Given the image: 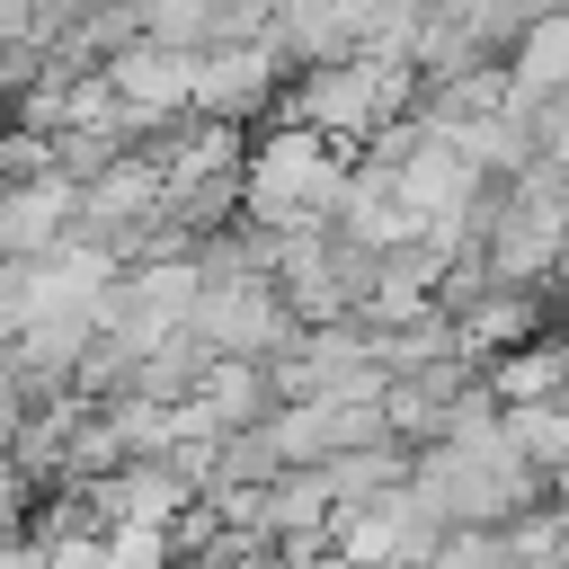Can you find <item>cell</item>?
<instances>
[{
	"mask_svg": "<svg viewBox=\"0 0 569 569\" xmlns=\"http://www.w3.org/2000/svg\"><path fill=\"white\" fill-rule=\"evenodd\" d=\"M0 187H9V169H0Z\"/></svg>",
	"mask_w": 569,
	"mask_h": 569,
	"instance_id": "7",
	"label": "cell"
},
{
	"mask_svg": "<svg viewBox=\"0 0 569 569\" xmlns=\"http://www.w3.org/2000/svg\"><path fill=\"white\" fill-rule=\"evenodd\" d=\"M480 382H489V400H498V409H525V400H569V338L507 347Z\"/></svg>",
	"mask_w": 569,
	"mask_h": 569,
	"instance_id": "6",
	"label": "cell"
},
{
	"mask_svg": "<svg viewBox=\"0 0 569 569\" xmlns=\"http://www.w3.org/2000/svg\"><path fill=\"white\" fill-rule=\"evenodd\" d=\"M507 98L542 107V98H569V9H533L516 27V53H507Z\"/></svg>",
	"mask_w": 569,
	"mask_h": 569,
	"instance_id": "5",
	"label": "cell"
},
{
	"mask_svg": "<svg viewBox=\"0 0 569 569\" xmlns=\"http://www.w3.org/2000/svg\"><path fill=\"white\" fill-rule=\"evenodd\" d=\"M71 213H80V178H62V169L9 178L0 187V258H36V249L71 240Z\"/></svg>",
	"mask_w": 569,
	"mask_h": 569,
	"instance_id": "4",
	"label": "cell"
},
{
	"mask_svg": "<svg viewBox=\"0 0 569 569\" xmlns=\"http://www.w3.org/2000/svg\"><path fill=\"white\" fill-rule=\"evenodd\" d=\"M400 107H409V62L382 53V44H347L329 62H302L293 89H284V116L329 133V142H373Z\"/></svg>",
	"mask_w": 569,
	"mask_h": 569,
	"instance_id": "1",
	"label": "cell"
},
{
	"mask_svg": "<svg viewBox=\"0 0 569 569\" xmlns=\"http://www.w3.org/2000/svg\"><path fill=\"white\" fill-rule=\"evenodd\" d=\"M276 71H284V44L276 36H231V44H204L196 53V116H258V107H276L284 89H276Z\"/></svg>",
	"mask_w": 569,
	"mask_h": 569,
	"instance_id": "3",
	"label": "cell"
},
{
	"mask_svg": "<svg viewBox=\"0 0 569 569\" xmlns=\"http://www.w3.org/2000/svg\"><path fill=\"white\" fill-rule=\"evenodd\" d=\"M187 329H196L213 356H276L302 320H293V302H284L276 276H204Z\"/></svg>",
	"mask_w": 569,
	"mask_h": 569,
	"instance_id": "2",
	"label": "cell"
}]
</instances>
